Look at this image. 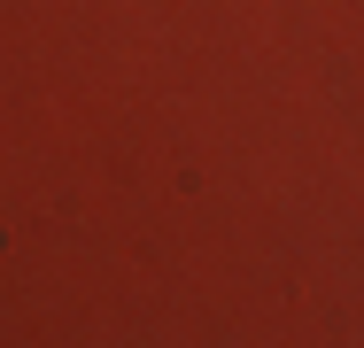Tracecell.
Listing matches in <instances>:
<instances>
[]
</instances>
